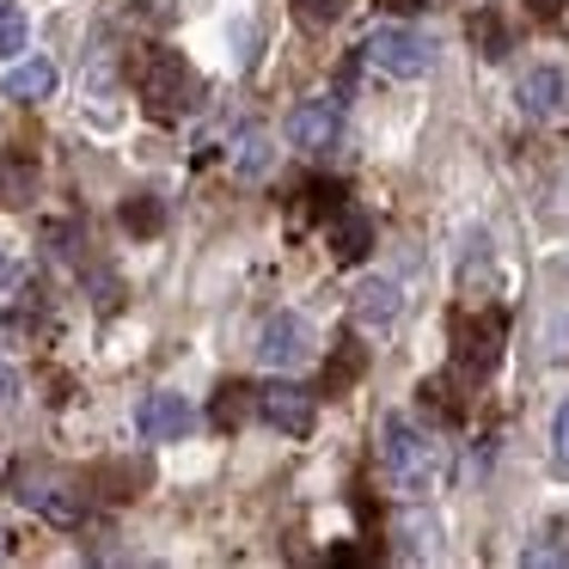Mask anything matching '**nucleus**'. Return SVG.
<instances>
[{
	"instance_id": "1",
	"label": "nucleus",
	"mask_w": 569,
	"mask_h": 569,
	"mask_svg": "<svg viewBox=\"0 0 569 569\" xmlns=\"http://www.w3.org/2000/svg\"><path fill=\"white\" fill-rule=\"evenodd\" d=\"M141 99H148L153 117L172 123V117H190L202 104V80L178 50H148L141 56Z\"/></svg>"
},
{
	"instance_id": "2",
	"label": "nucleus",
	"mask_w": 569,
	"mask_h": 569,
	"mask_svg": "<svg viewBox=\"0 0 569 569\" xmlns=\"http://www.w3.org/2000/svg\"><path fill=\"white\" fill-rule=\"evenodd\" d=\"M361 56L392 80H422L435 68V38H422V31H410V26H380V31H368Z\"/></svg>"
},
{
	"instance_id": "3",
	"label": "nucleus",
	"mask_w": 569,
	"mask_h": 569,
	"mask_svg": "<svg viewBox=\"0 0 569 569\" xmlns=\"http://www.w3.org/2000/svg\"><path fill=\"white\" fill-rule=\"evenodd\" d=\"M386 466H392V478L405 496L435 490V453H429V441L410 429V417H386Z\"/></svg>"
},
{
	"instance_id": "4",
	"label": "nucleus",
	"mask_w": 569,
	"mask_h": 569,
	"mask_svg": "<svg viewBox=\"0 0 569 569\" xmlns=\"http://www.w3.org/2000/svg\"><path fill=\"white\" fill-rule=\"evenodd\" d=\"M258 417L270 422L276 435H288V441H307L312 422H319V398H312L307 386H295V380H276V386L258 392Z\"/></svg>"
},
{
	"instance_id": "5",
	"label": "nucleus",
	"mask_w": 569,
	"mask_h": 569,
	"mask_svg": "<svg viewBox=\"0 0 569 569\" xmlns=\"http://www.w3.org/2000/svg\"><path fill=\"white\" fill-rule=\"evenodd\" d=\"M288 141L300 153H331L343 148V104L337 99H300L288 111Z\"/></svg>"
},
{
	"instance_id": "6",
	"label": "nucleus",
	"mask_w": 569,
	"mask_h": 569,
	"mask_svg": "<svg viewBox=\"0 0 569 569\" xmlns=\"http://www.w3.org/2000/svg\"><path fill=\"white\" fill-rule=\"evenodd\" d=\"M312 356V325L300 319V312H276L270 325H263V343H258V361L263 368H300V361Z\"/></svg>"
},
{
	"instance_id": "7",
	"label": "nucleus",
	"mask_w": 569,
	"mask_h": 569,
	"mask_svg": "<svg viewBox=\"0 0 569 569\" xmlns=\"http://www.w3.org/2000/svg\"><path fill=\"white\" fill-rule=\"evenodd\" d=\"M136 422H141L148 441H184V435L197 429V410H190L178 392H148L141 410H136Z\"/></svg>"
},
{
	"instance_id": "8",
	"label": "nucleus",
	"mask_w": 569,
	"mask_h": 569,
	"mask_svg": "<svg viewBox=\"0 0 569 569\" xmlns=\"http://www.w3.org/2000/svg\"><path fill=\"white\" fill-rule=\"evenodd\" d=\"M563 99H569V80L557 74V68H532V74H520V87H515L520 117H532V123H551V117L563 111Z\"/></svg>"
},
{
	"instance_id": "9",
	"label": "nucleus",
	"mask_w": 569,
	"mask_h": 569,
	"mask_svg": "<svg viewBox=\"0 0 569 569\" xmlns=\"http://www.w3.org/2000/svg\"><path fill=\"white\" fill-rule=\"evenodd\" d=\"M459 361L471 373H490L502 361V312H483V319L459 325Z\"/></svg>"
},
{
	"instance_id": "10",
	"label": "nucleus",
	"mask_w": 569,
	"mask_h": 569,
	"mask_svg": "<svg viewBox=\"0 0 569 569\" xmlns=\"http://www.w3.org/2000/svg\"><path fill=\"white\" fill-rule=\"evenodd\" d=\"M38 197V160L26 148H7L0 153V209H26Z\"/></svg>"
},
{
	"instance_id": "11",
	"label": "nucleus",
	"mask_w": 569,
	"mask_h": 569,
	"mask_svg": "<svg viewBox=\"0 0 569 569\" xmlns=\"http://www.w3.org/2000/svg\"><path fill=\"white\" fill-rule=\"evenodd\" d=\"M26 502H38V515L56 520V527H80V520H87L80 490H62V483H38V490H26Z\"/></svg>"
},
{
	"instance_id": "12",
	"label": "nucleus",
	"mask_w": 569,
	"mask_h": 569,
	"mask_svg": "<svg viewBox=\"0 0 569 569\" xmlns=\"http://www.w3.org/2000/svg\"><path fill=\"white\" fill-rule=\"evenodd\" d=\"M0 92H7L13 104H43V99L56 92V68H50V62H19Z\"/></svg>"
},
{
	"instance_id": "13",
	"label": "nucleus",
	"mask_w": 569,
	"mask_h": 569,
	"mask_svg": "<svg viewBox=\"0 0 569 569\" xmlns=\"http://www.w3.org/2000/svg\"><path fill=\"white\" fill-rule=\"evenodd\" d=\"M398 319V288L392 282H361L356 288V325H392Z\"/></svg>"
},
{
	"instance_id": "14",
	"label": "nucleus",
	"mask_w": 569,
	"mask_h": 569,
	"mask_svg": "<svg viewBox=\"0 0 569 569\" xmlns=\"http://www.w3.org/2000/svg\"><path fill=\"white\" fill-rule=\"evenodd\" d=\"M368 246H373V221L361 209H343V214H337V258L361 263V258H368Z\"/></svg>"
},
{
	"instance_id": "15",
	"label": "nucleus",
	"mask_w": 569,
	"mask_h": 569,
	"mask_svg": "<svg viewBox=\"0 0 569 569\" xmlns=\"http://www.w3.org/2000/svg\"><path fill=\"white\" fill-rule=\"evenodd\" d=\"M246 410H258V392H251V386H221V398H214V422L233 429V422H246Z\"/></svg>"
},
{
	"instance_id": "16",
	"label": "nucleus",
	"mask_w": 569,
	"mask_h": 569,
	"mask_svg": "<svg viewBox=\"0 0 569 569\" xmlns=\"http://www.w3.org/2000/svg\"><path fill=\"white\" fill-rule=\"evenodd\" d=\"M349 7H356V0H295V19H300L307 31H325V26H337Z\"/></svg>"
},
{
	"instance_id": "17",
	"label": "nucleus",
	"mask_w": 569,
	"mask_h": 569,
	"mask_svg": "<svg viewBox=\"0 0 569 569\" xmlns=\"http://www.w3.org/2000/svg\"><path fill=\"white\" fill-rule=\"evenodd\" d=\"M19 50H26V13H19V0H0V62Z\"/></svg>"
},
{
	"instance_id": "18",
	"label": "nucleus",
	"mask_w": 569,
	"mask_h": 569,
	"mask_svg": "<svg viewBox=\"0 0 569 569\" xmlns=\"http://www.w3.org/2000/svg\"><path fill=\"white\" fill-rule=\"evenodd\" d=\"M263 166H270V136H263V129H251V136L239 141V172H246V178H258Z\"/></svg>"
},
{
	"instance_id": "19",
	"label": "nucleus",
	"mask_w": 569,
	"mask_h": 569,
	"mask_svg": "<svg viewBox=\"0 0 569 569\" xmlns=\"http://www.w3.org/2000/svg\"><path fill=\"white\" fill-rule=\"evenodd\" d=\"M551 466H557V478H569V398L551 417Z\"/></svg>"
},
{
	"instance_id": "20",
	"label": "nucleus",
	"mask_w": 569,
	"mask_h": 569,
	"mask_svg": "<svg viewBox=\"0 0 569 569\" xmlns=\"http://www.w3.org/2000/svg\"><path fill=\"white\" fill-rule=\"evenodd\" d=\"M471 31H478L483 56H508V38H502V19H496V13H478V19H471Z\"/></svg>"
},
{
	"instance_id": "21",
	"label": "nucleus",
	"mask_w": 569,
	"mask_h": 569,
	"mask_svg": "<svg viewBox=\"0 0 569 569\" xmlns=\"http://www.w3.org/2000/svg\"><path fill=\"white\" fill-rule=\"evenodd\" d=\"M123 227H136V233H153V227H160V202L153 197H136L123 209Z\"/></svg>"
},
{
	"instance_id": "22",
	"label": "nucleus",
	"mask_w": 569,
	"mask_h": 569,
	"mask_svg": "<svg viewBox=\"0 0 569 569\" xmlns=\"http://www.w3.org/2000/svg\"><path fill=\"white\" fill-rule=\"evenodd\" d=\"M520 563H527V569H551V563H569V545H527V551H520Z\"/></svg>"
},
{
	"instance_id": "23",
	"label": "nucleus",
	"mask_w": 569,
	"mask_h": 569,
	"mask_svg": "<svg viewBox=\"0 0 569 569\" xmlns=\"http://www.w3.org/2000/svg\"><path fill=\"white\" fill-rule=\"evenodd\" d=\"M380 7H392V13H422V7H435V0H380Z\"/></svg>"
},
{
	"instance_id": "24",
	"label": "nucleus",
	"mask_w": 569,
	"mask_h": 569,
	"mask_svg": "<svg viewBox=\"0 0 569 569\" xmlns=\"http://www.w3.org/2000/svg\"><path fill=\"white\" fill-rule=\"evenodd\" d=\"M13 386H19V373H13V368H0V405H13Z\"/></svg>"
},
{
	"instance_id": "25",
	"label": "nucleus",
	"mask_w": 569,
	"mask_h": 569,
	"mask_svg": "<svg viewBox=\"0 0 569 569\" xmlns=\"http://www.w3.org/2000/svg\"><path fill=\"white\" fill-rule=\"evenodd\" d=\"M13 282H19V263H13V258H0V295H7Z\"/></svg>"
},
{
	"instance_id": "26",
	"label": "nucleus",
	"mask_w": 569,
	"mask_h": 569,
	"mask_svg": "<svg viewBox=\"0 0 569 569\" xmlns=\"http://www.w3.org/2000/svg\"><path fill=\"white\" fill-rule=\"evenodd\" d=\"M532 13H539V19H551V13H557V0H532Z\"/></svg>"
},
{
	"instance_id": "27",
	"label": "nucleus",
	"mask_w": 569,
	"mask_h": 569,
	"mask_svg": "<svg viewBox=\"0 0 569 569\" xmlns=\"http://www.w3.org/2000/svg\"><path fill=\"white\" fill-rule=\"evenodd\" d=\"M148 13H160V19H166V13H172V0H148Z\"/></svg>"
},
{
	"instance_id": "28",
	"label": "nucleus",
	"mask_w": 569,
	"mask_h": 569,
	"mask_svg": "<svg viewBox=\"0 0 569 569\" xmlns=\"http://www.w3.org/2000/svg\"><path fill=\"white\" fill-rule=\"evenodd\" d=\"M0 557H7V527H0Z\"/></svg>"
}]
</instances>
